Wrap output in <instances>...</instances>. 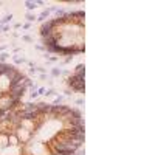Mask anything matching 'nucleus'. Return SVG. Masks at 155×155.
<instances>
[{
  "mask_svg": "<svg viewBox=\"0 0 155 155\" xmlns=\"http://www.w3.org/2000/svg\"><path fill=\"white\" fill-rule=\"evenodd\" d=\"M68 82H70V85H73L76 90H84V74H82V73H78L74 78H71Z\"/></svg>",
  "mask_w": 155,
  "mask_h": 155,
  "instance_id": "f257e3e1",
  "label": "nucleus"
},
{
  "mask_svg": "<svg viewBox=\"0 0 155 155\" xmlns=\"http://www.w3.org/2000/svg\"><path fill=\"white\" fill-rule=\"evenodd\" d=\"M36 112H37V109H27V110L22 113V118L31 120V118H34V116H36Z\"/></svg>",
  "mask_w": 155,
  "mask_h": 155,
  "instance_id": "f03ea898",
  "label": "nucleus"
},
{
  "mask_svg": "<svg viewBox=\"0 0 155 155\" xmlns=\"http://www.w3.org/2000/svg\"><path fill=\"white\" fill-rule=\"evenodd\" d=\"M36 109H37V110H44V112H50V110H51V107H50V106H45V104H39Z\"/></svg>",
  "mask_w": 155,
  "mask_h": 155,
  "instance_id": "20e7f679",
  "label": "nucleus"
},
{
  "mask_svg": "<svg viewBox=\"0 0 155 155\" xmlns=\"http://www.w3.org/2000/svg\"><path fill=\"white\" fill-rule=\"evenodd\" d=\"M56 155H64V153H56Z\"/></svg>",
  "mask_w": 155,
  "mask_h": 155,
  "instance_id": "0eeeda50",
  "label": "nucleus"
},
{
  "mask_svg": "<svg viewBox=\"0 0 155 155\" xmlns=\"http://www.w3.org/2000/svg\"><path fill=\"white\" fill-rule=\"evenodd\" d=\"M6 68H8V65H2V64H0V74H3L6 71Z\"/></svg>",
  "mask_w": 155,
  "mask_h": 155,
  "instance_id": "39448f33",
  "label": "nucleus"
},
{
  "mask_svg": "<svg viewBox=\"0 0 155 155\" xmlns=\"http://www.w3.org/2000/svg\"><path fill=\"white\" fill-rule=\"evenodd\" d=\"M53 23H54V22H48V23H45L44 27H42V34H44V36H47V37L50 36V33H51L50 30H51V27H53Z\"/></svg>",
  "mask_w": 155,
  "mask_h": 155,
  "instance_id": "7ed1b4c3",
  "label": "nucleus"
},
{
  "mask_svg": "<svg viewBox=\"0 0 155 155\" xmlns=\"http://www.w3.org/2000/svg\"><path fill=\"white\" fill-rule=\"evenodd\" d=\"M27 6H28V9H33V8L36 6V3H33V2H27Z\"/></svg>",
  "mask_w": 155,
  "mask_h": 155,
  "instance_id": "423d86ee",
  "label": "nucleus"
}]
</instances>
